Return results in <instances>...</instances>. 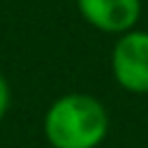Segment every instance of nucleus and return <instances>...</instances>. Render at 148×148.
<instances>
[{
    "label": "nucleus",
    "instance_id": "4",
    "mask_svg": "<svg viewBox=\"0 0 148 148\" xmlns=\"http://www.w3.org/2000/svg\"><path fill=\"white\" fill-rule=\"evenodd\" d=\"M9 99H12L9 83H7V79L0 74V120L5 118V113H7V109H9Z\"/></svg>",
    "mask_w": 148,
    "mask_h": 148
},
{
    "label": "nucleus",
    "instance_id": "1",
    "mask_svg": "<svg viewBox=\"0 0 148 148\" xmlns=\"http://www.w3.org/2000/svg\"><path fill=\"white\" fill-rule=\"evenodd\" d=\"M44 134L51 148H97L109 134V113L88 92H65L46 109Z\"/></svg>",
    "mask_w": 148,
    "mask_h": 148
},
{
    "label": "nucleus",
    "instance_id": "3",
    "mask_svg": "<svg viewBox=\"0 0 148 148\" xmlns=\"http://www.w3.org/2000/svg\"><path fill=\"white\" fill-rule=\"evenodd\" d=\"M76 7L86 23L109 35L134 30L141 16V0H76Z\"/></svg>",
    "mask_w": 148,
    "mask_h": 148
},
{
    "label": "nucleus",
    "instance_id": "2",
    "mask_svg": "<svg viewBox=\"0 0 148 148\" xmlns=\"http://www.w3.org/2000/svg\"><path fill=\"white\" fill-rule=\"evenodd\" d=\"M111 72L120 88L148 95V32L130 30L118 35L111 51Z\"/></svg>",
    "mask_w": 148,
    "mask_h": 148
}]
</instances>
